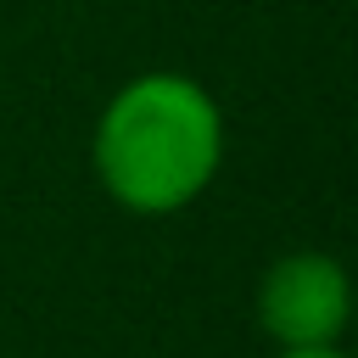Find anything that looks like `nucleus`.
Listing matches in <instances>:
<instances>
[{
    "instance_id": "7ed1b4c3",
    "label": "nucleus",
    "mask_w": 358,
    "mask_h": 358,
    "mask_svg": "<svg viewBox=\"0 0 358 358\" xmlns=\"http://www.w3.org/2000/svg\"><path fill=\"white\" fill-rule=\"evenodd\" d=\"M274 358H347L341 347H285V352H274Z\"/></svg>"
},
{
    "instance_id": "f03ea898",
    "label": "nucleus",
    "mask_w": 358,
    "mask_h": 358,
    "mask_svg": "<svg viewBox=\"0 0 358 358\" xmlns=\"http://www.w3.org/2000/svg\"><path fill=\"white\" fill-rule=\"evenodd\" d=\"M347 313H352V285H347L341 257L330 252H313V246L285 252L257 280V330L274 341V352L341 347Z\"/></svg>"
},
{
    "instance_id": "f257e3e1",
    "label": "nucleus",
    "mask_w": 358,
    "mask_h": 358,
    "mask_svg": "<svg viewBox=\"0 0 358 358\" xmlns=\"http://www.w3.org/2000/svg\"><path fill=\"white\" fill-rule=\"evenodd\" d=\"M224 106L218 95L173 67L123 78L90 134L101 190L134 218H173L196 207L224 168Z\"/></svg>"
}]
</instances>
